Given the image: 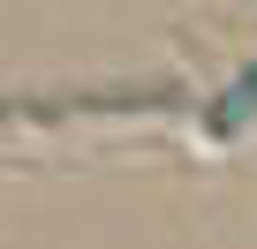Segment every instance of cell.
<instances>
[{"label": "cell", "instance_id": "obj_1", "mask_svg": "<svg viewBox=\"0 0 257 249\" xmlns=\"http://www.w3.org/2000/svg\"><path fill=\"white\" fill-rule=\"evenodd\" d=\"M249 121H257V61H249V68L234 76V91H227V98L212 106V136L227 144L234 129H249Z\"/></svg>", "mask_w": 257, "mask_h": 249}]
</instances>
